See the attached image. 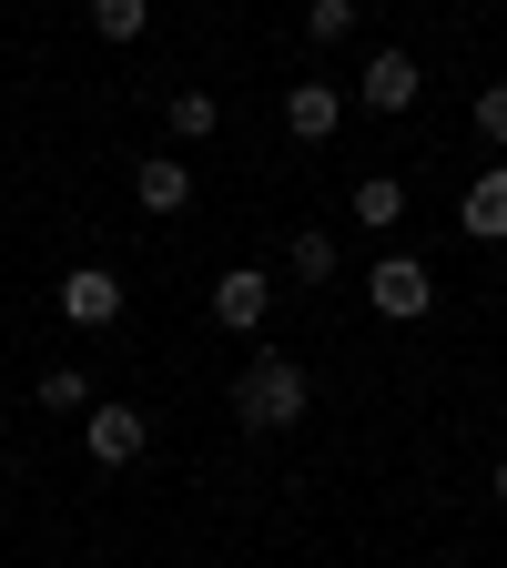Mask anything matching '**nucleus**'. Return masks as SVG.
Segmentation results:
<instances>
[{"mask_svg":"<svg viewBox=\"0 0 507 568\" xmlns=\"http://www.w3.org/2000/svg\"><path fill=\"white\" fill-rule=\"evenodd\" d=\"M41 406H51V416H92V376H82V366H51V376H41Z\"/></svg>","mask_w":507,"mask_h":568,"instance_id":"nucleus-12","label":"nucleus"},{"mask_svg":"<svg viewBox=\"0 0 507 568\" xmlns=\"http://www.w3.org/2000/svg\"><path fill=\"white\" fill-rule=\"evenodd\" d=\"M274 315V274L264 264H234L224 284H213V325H224V335H254Z\"/></svg>","mask_w":507,"mask_h":568,"instance_id":"nucleus-5","label":"nucleus"},{"mask_svg":"<svg viewBox=\"0 0 507 568\" xmlns=\"http://www.w3.org/2000/svg\"><path fill=\"white\" fill-rule=\"evenodd\" d=\"M305 41H355V0H305Z\"/></svg>","mask_w":507,"mask_h":568,"instance_id":"nucleus-15","label":"nucleus"},{"mask_svg":"<svg viewBox=\"0 0 507 568\" xmlns=\"http://www.w3.org/2000/svg\"><path fill=\"white\" fill-rule=\"evenodd\" d=\"M335 122H345L335 82H284V132H295V142H335Z\"/></svg>","mask_w":507,"mask_h":568,"instance_id":"nucleus-8","label":"nucleus"},{"mask_svg":"<svg viewBox=\"0 0 507 568\" xmlns=\"http://www.w3.org/2000/svg\"><path fill=\"white\" fill-rule=\"evenodd\" d=\"M173 132L183 142H213V132H224V102H213V92H173Z\"/></svg>","mask_w":507,"mask_h":568,"instance_id":"nucleus-13","label":"nucleus"},{"mask_svg":"<svg viewBox=\"0 0 507 568\" xmlns=\"http://www.w3.org/2000/svg\"><path fill=\"white\" fill-rule=\"evenodd\" d=\"M416 92H426L416 51H366V112H416Z\"/></svg>","mask_w":507,"mask_h":568,"instance_id":"nucleus-7","label":"nucleus"},{"mask_svg":"<svg viewBox=\"0 0 507 568\" xmlns=\"http://www.w3.org/2000/svg\"><path fill=\"white\" fill-rule=\"evenodd\" d=\"M487 487H497V508H507V457H497V477H487Z\"/></svg>","mask_w":507,"mask_h":568,"instance_id":"nucleus-17","label":"nucleus"},{"mask_svg":"<svg viewBox=\"0 0 507 568\" xmlns=\"http://www.w3.org/2000/svg\"><path fill=\"white\" fill-rule=\"evenodd\" d=\"M477 132L507 153V82H487V92H477Z\"/></svg>","mask_w":507,"mask_h":568,"instance_id":"nucleus-16","label":"nucleus"},{"mask_svg":"<svg viewBox=\"0 0 507 568\" xmlns=\"http://www.w3.org/2000/svg\"><path fill=\"white\" fill-rule=\"evenodd\" d=\"M61 325H82V335L122 325V274H112V264H71V274H61Z\"/></svg>","mask_w":507,"mask_h":568,"instance_id":"nucleus-3","label":"nucleus"},{"mask_svg":"<svg viewBox=\"0 0 507 568\" xmlns=\"http://www.w3.org/2000/svg\"><path fill=\"white\" fill-rule=\"evenodd\" d=\"M284 264H295V284H335V234H295Z\"/></svg>","mask_w":507,"mask_h":568,"instance_id":"nucleus-14","label":"nucleus"},{"mask_svg":"<svg viewBox=\"0 0 507 568\" xmlns=\"http://www.w3.org/2000/svg\"><path fill=\"white\" fill-rule=\"evenodd\" d=\"M366 305H376L386 325H416L426 305H437V274H426L416 254H376V264H366Z\"/></svg>","mask_w":507,"mask_h":568,"instance_id":"nucleus-2","label":"nucleus"},{"mask_svg":"<svg viewBox=\"0 0 507 568\" xmlns=\"http://www.w3.org/2000/svg\"><path fill=\"white\" fill-rule=\"evenodd\" d=\"M132 193H142V213H183L193 203V163L183 153H142L132 163Z\"/></svg>","mask_w":507,"mask_h":568,"instance_id":"nucleus-9","label":"nucleus"},{"mask_svg":"<svg viewBox=\"0 0 507 568\" xmlns=\"http://www.w3.org/2000/svg\"><path fill=\"white\" fill-rule=\"evenodd\" d=\"M92 31L102 41H142L153 31V0H92Z\"/></svg>","mask_w":507,"mask_h":568,"instance_id":"nucleus-11","label":"nucleus"},{"mask_svg":"<svg viewBox=\"0 0 507 568\" xmlns=\"http://www.w3.org/2000/svg\"><path fill=\"white\" fill-rule=\"evenodd\" d=\"M305 396H315V386H305V366H295V355H274V345L234 376V416L254 426V437H284V426H305Z\"/></svg>","mask_w":507,"mask_h":568,"instance_id":"nucleus-1","label":"nucleus"},{"mask_svg":"<svg viewBox=\"0 0 507 568\" xmlns=\"http://www.w3.org/2000/svg\"><path fill=\"white\" fill-rule=\"evenodd\" d=\"M82 447H92V467H132L142 447H153V416H142V406H92Z\"/></svg>","mask_w":507,"mask_h":568,"instance_id":"nucleus-4","label":"nucleus"},{"mask_svg":"<svg viewBox=\"0 0 507 568\" xmlns=\"http://www.w3.org/2000/svg\"><path fill=\"white\" fill-rule=\"evenodd\" d=\"M355 224H366V234H396L406 224V183L396 173H355Z\"/></svg>","mask_w":507,"mask_h":568,"instance_id":"nucleus-10","label":"nucleus"},{"mask_svg":"<svg viewBox=\"0 0 507 568\" xmlns=\"http://www.w3.org/2000/svg\"><path fill=\"white\" fill-rule=\"evenodd\" d=\"M457 234H467V244H507V163H487V173L457 193Z\"/></svg>","mask_w":507,"mask_h":568,"instance_id":"nucleus-6","label":"nucleus"}]
</instances>
